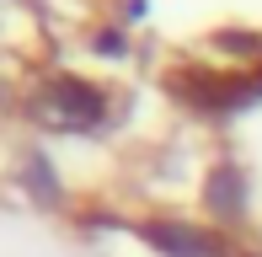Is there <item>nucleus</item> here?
<instances>
[{
	"label": "nucleus",
	"instance_id": "nucleus-1",
	"mask_svg": "<svg viewBox=\"0 0 262 257\" xmlns=\"http://www.w3.org/2000/svg\"><path fill=\"white\" fill-rule=\"evenodd\" d=\"M32 113H38V123L70 134V128H97L107 108H102L97 86H86V80H59V86H49L38 102H32Z\"/></svg>",
	"mask_w": 262,
	"mask_h": 257
}]
</instances>
